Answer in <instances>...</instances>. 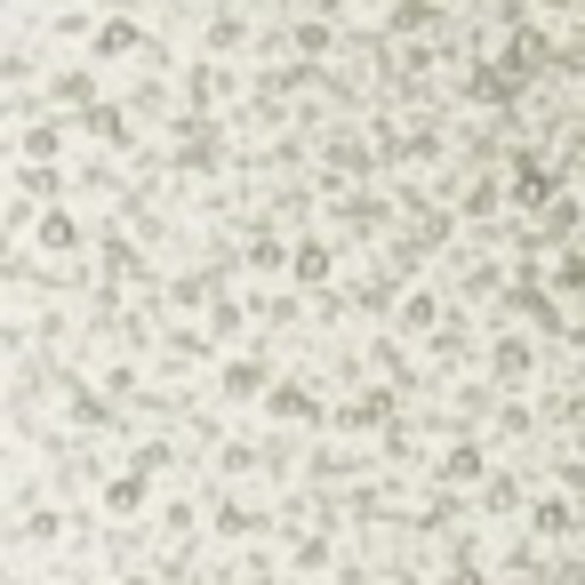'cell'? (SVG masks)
<instances>
[{"instance_id":"10","label":"cell","mask_w":585,"mask_h":585,"mask_svg":"<svg viewBox=\"0 0 585 585\" xmlns=\"http://www.w3.org/2000/svg\"><path fill=\"white\" fill-rule=\"evenodd\" d=\"M554 281H562L569 297H577V289H585V257H562V273H554Z\"/></svg>"},{"instance_id":"11","label":"cell","mask_w":585,"mask_h":585,"mask_svg":"<svg viewBox=\"0 0 585 585\" xmlns=\"http://www.w3.org/2000/svg\"><path fill=\"white\" fill-rule=\"evenodd\" d=\"M577 353H585V314H577Z\"/></svg>"},{"instance_id":"2","label":"cell","mask_w":585,"mask_h":585,"mask_svg":"<svg viewBox=\"0 0 585 585\" xmlns=\"http://www.w3.org/2000/svg\"><path fill=\"white\" fill-rule=\"evenodd\" d=\"M289 265H297V273H289L297 289H321V281H329V249H321V240H305V249H297Z\"/></svg>"},{"instance_id":"4","label":"cell","mask_w":585,"mask_h":585,"mask_svg":"<svg viewBox=\"0 0 585 585\" xmlns=\"http://www.w3.org/2000/svg\"><path fill=\"white\" fill-rule=\"evenodd\" d=\"M225 393H233V401L265 393V361H233V369H225Z\"/></svg>"},{"instance_id":"8","label":"cell","mask_w":585,"mask_h":585,"mask_svg":"<svg viewBox=\"0 0 585 585\" xmlns=\"http://www.w3.org/2000/svg\"><path fill=\"white\" fill-rule=\"evenodd\" d=\"M41 240H49V249H81V225H73V217H49Z\"/></svg>"},{"instance_id":"3","label":"cell","mask_w":585,"mask_h":585,"mask_svg":"<svg viewBox=\"0 0 585 585\" xmlns=\"http://www.w3.org/2000/svg\"><path fill=\"white\" fill-rule=\"evenodd\" d=\"M273 418H297L305 425V418H321V401L305 393V386H281V393H273Z\"/></svg>"},{"instance_id":"9","label":"cell","mask_w":585,"mask_h":585,"mask_svg":"<svg viewBox=\"0 0 585 585\" xmlns=\"http://www.w3.org/2000/svg\"><path fill=\"white\" fill-rule=\"evenodd\" d=\"M497 377H530V346L513 337V346H497Z\"/></svg>"},{"instance_id":"1","label":"cell","mask_w":585,"mask_h":585,"mask_svg":"<svg viewBox=\"0 0 585 585\" xmlns=\"http://www.w3.org/2000/svg\"><path fill=\"white\" fill-rule=\"evenodd\" d=\"M49 96H57L64 113H89V105H96V73H89V64H73V73H57Z\"/></svg>"},{"instance_id":"6","label":"cell","mask_w":585,"mask_h":585,"mask_svg":"<svg viewBox=\"0 0 585 585\" xmlns=\"http://www.w3.org/2000/svg\"><path fill=\"white\" fill-rule=\"evenodd\" d=\"M441 473H450V481H481V450H473V441H458V450L441 458Z\"/></svg>"},{"instance_id":"7","label":"cell","mask_w":585,"mask_h":585,"mask_svg":"<svg viewBox=\"0 0 585 585\" xmlns=\"http://www.w3.org/2000/svg\"><path fill=\"white\" fill-rule=\"evenodd\" d=\"M96 49H105V57H121V49H145V32H136V24H105V32H96Z\"/></svg>"},{"instance_id":"5","label":"cell","mask_w":585,"mask_h":585,"mask_svg":"<svg viewBox=\"0 0 585 585\" xmlns=\"http://www.w3.org/2000/svg\"><path fill=\"white\" fill-rule=\"evenodd\" d=\"M105 505H113V513H136V505H145V473H121L113 490H105Z\"/></svg>"}]
</instances>
